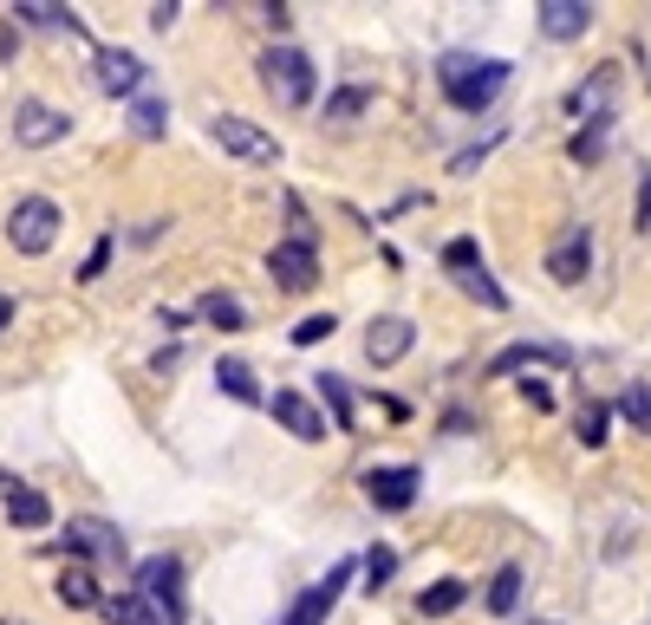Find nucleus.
I'll use <instances>...</instances> for the list:
<instances>
[{"instance_id": "obj_1", "label": "nucleus", "mask_w": 651, "mask_h": 625, "mask_svg": "<svg viewBox=\"0 0 651 625\" xmlns=\"http://www.w3.org/2000/svg\"><path fill=\"white\" fill-rule=\"evenodd\" d=\"M437 85L456 111H489L496 91L509 85V59H476V52H443L437 59Z\"/></svg>"}, {"instance_id": "obj_2", "label": "nucleus", "mask_w": 651, "mask_h": 625, "mask_svg": "<svg viewBox=\"0 0 651 625\" xmlns=\"http://www.w3.org/2000/svg\"><path fill=\"white\" fill-rule=\"evenodd\" d=\"M261 85H267L274 104L306 111V104H313V59H306L300 46H267V52H261Z\"/></svg>"}, {"instance_id": "obj_3", "label": "nucleus", "mask_w": 651, "mask_h": 625, "mask_svg": "<svg viewBox=\"0 0 651 625\" xmlns=\"http://www.w3.org/2000/svg\"><path fill=\"white\" fill-rule=\"evenodd\" d=\"M7 241H13L20 254H46V248L59 241V202H52V196H20V202L7 209Z\"/></svg>"}, {"instance_id": "obj_4", "label": "nucleus", "mask_w": 651, "mask_h": 625, "mask_svg": "<svg viewBox=\"0 0 651 625\" xmlns=\"http://www.w3.org/2000/svg\"><path fill=\"white\" fill-rule=\"evenodd\" d=\"M209 137L228 150V157H241V163H280V143L261 130V124H248V117H235V111H222V117H209Z\"/></svg>"}, {"instance_id": "obj_5", "label": "nucleus", "mask_w": 651, "mask_h": 625, "mask_svg": "<svg viewBox=\"0 0 651 625\" xmlns=\"http://www.w3.org/2000/svg\"><path fill=\"white\" fill-rule=\"evenodd\" d=\"M548 274H554L561 287H580V280L593 274V228H587V222H567V228L554 235V248H548Z\"/></svg>"}, {"instance_id": "obj_6", "label": "nucleus", "mask_w": 651, "mask_h": 625, "mask_svg": "<svg viewBox=\"0 0 651 625\" xmlns=\"http://www.w3.org/2000/svg\"><path fill=\"white\" fill-rule=\"evenodd\" d=\"M65 130H72L65 111H52L39 98H20V111H13V143L20 150H52V143H65Z\"/></svg>"}, {"instance_id": "obj_7", "label": "nucleus", "mask_w": 651, "mask_h": 625, "mask_svg": "<svg viewBox=\"0 0 651 625\" xmlns=\"http://www.w3.org/2000/svg\"><path fill=\"white\" fill-rule=\"evenodd\" d=\"M417 463H385V470H372L365 476V502L372 509H385V515H404L411 502H417Z\"/></svg>"}, {"instance_id": "obj_8", "label": "nucleus", "mask_w": 651, "mask_h": 625, "mask_svg": "<svg viewBox=\"0 0 651 625\" xmlns=\"http://www.w3.org/2000/svg\"><path fill=\"white\" fill-rule=\"evenodd\" d=\"M137 593L143 600H157V613L170 625H183V613H176V593H183V561L176 554H150L143 567H137Z\"/></svg>"}, {"instance_id": "obj_9", "label": "nucleus", "mask_w": 651, "mask_h": 625, "mask_svg": "<svg viewBox=\"0 0 651 625\" xmlns=\"http://www.w3.org/2000/svg\"><path fill=\"white\" fill-rule=\"evenodd\" d=\"M267 274H274L280 293H306V287L320 280V248H313V241H280V248L267 254Z\"/></svg>"}, {"instance_id": "obj_10", "label": "nucleus", "mask_w": 651, "mask_h": 625, "mask_svg": "<svg viewBox=\"0 0 651 625\" xmlns=\"http://www.w3.org/2000/svg\"><path fill=\"white\" fill-rule=\"evenodd\" d=\"M346 580H352V561H339L320 587H306V593L287 607V620H280V625H326V620H333V607H339V593H346Z\"/></svg>"}, {"instance_id": "obj_11", "label": "nucleus", "mask_w": 651, "mask_h": 625, "mask_svg": "<svg viewBox=\"0 0 651 625\" xmlns=\"http://www.w3.org/2000/svg\"><path fill=\"white\" fill-rule=\"evenodd\" d=\"M411 346H417V326H411L404 313H378V320L365 326V359H372V365H398Z\"/></svg>"}, {"instance_id": "obj_12", "label": "nucleus", "mask_w": 651, "mask_h": 625, "mask_svg": "<svg viewBox=\"0 0 651 625\" xmlns=\"http://www.w3.org/2000/svg\"><path fill=\"white\" fill-rule=\"evenodd\" d=\"M65 548L72 554H91V561H124V535L111 528V522H98V515H78V522H65Z\"/></svg>"}, {"instance_id": "obj_13", "label": "nucleus", "mask_w": 651, "mask_h": 625, "mask_svg": "<svg viewBox=\"0 0 651 625\" xmlns=\"http://www.w3.org/2000/svg\"><path fill=\"white\" fill-rule=\"evenodd\" d=\"M143 78H150V65H143L137 52H117V46L98 52V91H111V98H137Z\"/></svg>"}, {"instance_id": "obj_14", "label": "nucleus", "mask_w": 651, "mask_h": 625, "mask_svg": "<svg viewBox=\"0 0 651 625\" xmlns=\"http://www.w3.org/2000/svg\"><path fill=\"white\" fill-rule=\"evenodd\" d=\"M267 411H274V424H287L300 443H320V437H326V417H320V404H313L306 391H274Z\"/></svg>"}, {"instance_id": "obj_15", "label": "nucleus", "mask_w": 651, "mask_h": 625, "mask_svg": "<svg viewBox=\"0 0 651 625\" xmlns=\"http://www.w3.org/2000/svg\"><path fill=\"white\" fill-rule=\"evenodd\" d=\"M535 20H541L548 39H580V33L593 26V7H587V0H541Z\"/></svg>"}, {"instance_id": "obj_16", "label": "nucleus", "mask_w": 651, "mask_h": 625, "mask_svg": "<svg viewBox=\"0 0 651 625\" xmlns=\"http://www.w3.org/2000/svg\"><path fill=\"white\" fill-rule=\"evenodd\" d=\"M613 91H619V72H613V65H600V72H593V85H580V91H574V117H587V124H613Z\"/></svg>"}, {"instance_id": "obj_17", "label": "nucleus", "mask_w": 651, "mask_h": 625, "mask_svg": "<svg viewBox=\"0 0 651 625\" xmlns=\"http://www.w3.org/2000/svg\"><path fill=\"white\" fill-rule=\"evenodd\" d=\"M98 613H104V625H170L157 613V600H143V593H111Z\"/></svg>"}, {"instance_id": "obj_18", "label": "nucleus", "mask_w": 651, "mask_h": 625, "mask_svg": "<svg viewBox=\"0 0 651 625\" xmlns=\"http://www.w3.org/2000/svg\"><path fill=\"white\" fill-rule=\"evenodd\" d=\"M196 313H202L209 326H222V333H241V326H248V307H241L228 287H209V293L196 300Z\"/></svg>"}, {"instance_id": "obj_19", "label": "nucleus", "mask_w": 651, "mask_h": 625, "mask_svg": "<svg viewBox=\"0 0 651 625\" xmlns=\"http://www.w3.org/2000/svg\"><path fill=\"white\" fill-rule=\"evenodd\" d=\"M522 365H574V359H567V346H509V352L489 365V378H502V372H522Z\"/></svg>"}, {"instance_id": "obj_20", "label": "nucleus", "mask_w": 651, "mask_h": 625, "mask_svg": "<svg viewBox=\"0 0 651 625\" xmlns=\"http://www.w3.org/2000/svg\"><path fill=\"white\" fill-rule=\"evenodd\" d=\"M52 593H59V600H65V607H72V613H98V607H104V593H98V580H91V574H85V567H65V574H59V587H52Z\"/></svg>"}, {"instance_id": "obj_21", "label": "nucleus", "mask_w": 651, "mask_h": 625, "mask_svg": "<svg viewBox=\"0 0 651 625\" xmlns=\"http://www.w3.org/2000/svg\"><path fill=\"white\" fill-rule=\"evenodd\" d=\"M13 20H26V26H65V33H85V20H78L72 7H59V0H20V7H13Z\"/></svg>"}, {"instance_id": "obj_22", "label": "nucleus", "mask_w": 651, "mask_h": 625, "mask_svg": "<svg viewBox=\"0 0 651 625\" xmlns=\"http://www.w3.org/2000/svg\"><path fill=\"white\" fill-rule=\"evenodd\" d=\"M378 104V91L372 85H339L333 98H326V124H352L359 111H372Z\"/></svg>"}, {"instance_id": "obj_23", "label": "nucleus", "mask_w": 651, "mask_h": 625, "mask_svg": "<svg viewBox=\"0 0 651 625\" xmlns=\"http://www.w3.org/2000/svg\"><path fill=\"white\" fill-rule=\"evenodd\" d=\"M215 385H222L235 404H267V398H261V385H254V372H248L241 359H222V365H215Z\"/></svg>"}, {"instance_id": "obj_24", "label": "nucleus", "mask_w": 651, "mask_h": 625, "mask_svg": "<svg viewBox=\"0 0 651 625\" xmlns=\"http://www.w3.org/2000/svg\"><path fill=\"white\" fill-rule=\"evenodd\" d=\"M7 515H13V528H46V522H52V502H46L39 489H7Z\"/></svg>"}, {"instance_id": "obj_25", "label": "nucleus", "mask_w": 651, "mask_h": 625, "mask_svg": "<svg viewBox=\"0 0 651 625\" xmlns=\"http://www.w3.org/2000/svg\"><path fill=\"white\" fill-rule=\"evenodd\" d=\"M130 130L137 137H163L170 130V104L163 98H130Z\"/></svg>"}, {"instance_id": "obj_26", "label": "nucleus", "mask_w": 651, "mask_h": 625, "mask_svg": "<svg viewBox=\"0 0 651 625\" xmlns=\"http://www.w3.org/2000/svg\"><path fill=\"white\" fill-rule=\"evenodd\" d=\"M320 398H326V411H333V430H352V391H346L339 372H320Z\"/></svg>"}, {"instance_id": "obj_27", "label": "nucleus", "mask_w": 651, "mask_h": 625, "mask_svg": "<svg viewBox=\"0 0 651 625\" xmlns=\"http://www.w3.org/2000/svg\"><path fill=\"white\" fill-rule=\"evenodd\" d=\"M463 600H470V587H463V580H437V587L417 600V613H424V620H443V613H456Z\"/></svg>"}, {"instance_id": "obj_28", "label": "nucleus", "mask_w": 651, "mask_h": 625, "mask_svg": "<svg viewBox=\"0 0 651 625\" xmlns=\"http://www.w3.org/2000/svg\"><path fill=\"white\" fill-rule=\"evenodd\" d=\"M522 607V567H502L489 580V613H515Z\"/></svg>"}, {"instance_id": "obj_29", "label": "nucleus", "mask_w": 651, "mask_h": 625, "mask_svg": "<svg viewBox=\"0 0 651 625\" xmlns=\"http://www.w3.org/2000/svg\"><path fill=\"white\" fill-rule=\"evenodd\" d=\"M606 130H613V124H587V130H574V143H567V150H574V163H587V170H593V163L606 157Z\"/></svg>"}, {"instance_id": "obj_30", "label": "nucleus", "mask_w": 651, "mask_h": 625, "mask_svg": "<svg viewBox=\"0 0 651 625\" xmlns=\"http://www.w3.org/2000/svg\"><path fill=\"white\" fill-rule=\"evenodd\" d=\"M619 417H626L633 430H651V385H626V398H619Z\"/></svg>"}, {"instance_id": "obj_31", "label": "nucleus", "mask_w": 651, "mask_h": 625, "mask_svg": "<svg viewBox=\"0 0 651 625\" xmlns=\"http://www.w3.org/2000/svg\"><path fill=\"white\" fill-rule=\"evenodd\" d=\"M574 424H580V443H587V450H600V443H606V404H593V398H587Z\"/></svg>"}, {"instance_id": "obj_32", "label": "nucleus", "mask_w": 651, "mask_h": 625, "mask_svg": "<svg viewBox=\"0 0 651 625\" xmlns=\"http://www.w3.org/2000/svg\"><path fill=\"white\" fill-rule=\"evenodd\" d=\"M443 261H450V267H456V274H476V267H483V248H476V241H470V235H456V241H450V248H443Z\"/></svg>"}, {"instance_id": "obj_33", "label": "nucleus", "mask_w": 651, "mask_h": 625, "mask_svg": "<svg viewBox=\"0 0 651 625\" xmlns=\"http://www.w3.org/2000/svg\"><path fill=\"white\" fill-rule=\"evenodd\" d=\"M333 326H339L333 313H306V320L293 326V346H320V339H333Z\"/></svg>"}, {"instance_id": "obj_34", "label": "nucleus", "mask_w": 651, "mask_h": 625, "mask_svg": "<svg viewBox=\"0 0 651 625\" xmlns=\"http://www.w3.org/2000/svg\"><path fill=\"white\" fill-rule=\"evenodd\" d=\"M391 574H398V554H391V548H385V541H378V548H372V554H365V580H372V593H378V587H385V580H391Z\"/></svg>"}, {"instance_id": "obj_35", "label": "nucleus", "mask_w": 651, "mask_h": 625, "mask_svg": "<svg viewBox=\"0 0 651 625\" xmlns=\"http://www.w3.org/2000/svg\"><path fill=\"white\" fill-rule=\"evenodd\" d=\"M463 287H470V293H476V300H483V307H496V313H502V307H509V293H502V287H496V280H489V274H483V267H476V274H463Z\"/></svg>"}, {"instance_id": "obj_36", "label": "nucleus", "mask_w": 651, "mask_h": 625, "mask_svg": "<svg viewBox=\"0 0 651 625\" xmlns=\"http://www.w3.org/2000/svg\"><path fill=\"white\" fill-rule=\"evenodd\" d=\"M104 267H111V235H98V248L85 254V267H78V280H98Z\"/></svg>"}, {"instance_id": "obj_37", "label": "nucleus", "mask_w": 651, "mask_h": 625, "mask_svg": "<svg viewBox=\"0 0 651 625\" xmlns=\"http://www.w3.org/2000/svg\"><path fill=\"white\" fill-rule=\"evenodd\" d=\"M522 398H528L535 411H554V385H548V378H522Z\"/></svg>"}, {"instance_id": "obj_38", "label": "nucleus", "mask_w": 651, "mask_h": 625, "mask_svg": "<svg viewBox=\"0 0 651 625\" xmlns=\"http://www.w3.org/2000/svg\"><path fill=\"white\" fill-rule=\"evenodd\" d=\"M633 222L651 228V170H639V202H633Z\"/></svg>"}, {"instance_id": "obj_39", "label": "nucleus", "mask_w": 651, "mask_h": 625, "mask_svg": "<svg viewBox=\"0 0 651 625\" xmlns=\"http://www.w3.org/2000/svg\"><path fill=\"white\" fill-rule=\"evenodd\" d=\"M176 13H183L176 0H157V7H150V26H157V33H170V26H176Z\"/></svg>"}, {"instance_id": "obj_40", "label": "nucleus", "mask_w": 651, "mask_h": 625, "mask_svg": "<svg viewBox=\"0 0 651 625\" xmlns=\"http://www.w3.org/2000/svg\"><path fill=\"white\" fill-rule=\"evenodd\" d=\"M13 326V293H0V333Z\"/></svg>"}, {"instance_id": "obj_41", "label": "nucleus", "mask_w": 651, "mask_h": 625, "mask_svg": "<svg viewBox=\"0 0 651 625\" xmlns=\"http://www.w3.org/2000/svg\"><path fill=\"white\" fill-rule=\"evenodd\" d=\"M0 625H26V620H0Z\"/></svg>"}]
</instances>
